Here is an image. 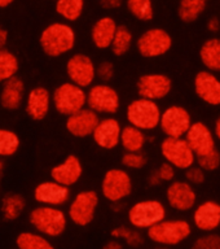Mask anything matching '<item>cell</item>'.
Returning <instances> with one entry per match:
<instances>
[{"instance_id":"obj_1","label":"cell","mask_w":220,"mask_h":249,"mask_svg":"<svg viewBox=\"0 0 220 249\" xmlns=\"http://www.w3.org/2000/svg\"><path fill=\"white\" fill-rule=\"evenodd\" d=\"M77 34L69 23L52 22L43 29L39 36V44L43 53L48 57H61L70 53L75 47Z\"/></svg>"},{"instance_id":"obj_2","label":"cell","mask_w":220,"mask_h":249,"mask_svg":"<svg viewBox=\"0 0 220 249\" xmlns=\"http://www.w3.org/2000/svg\"><path fill=\"white\" fill-rule=\"evenodd\" d=\"M29 222L36 232L48 239H54L64 235L69 218L61 208L39 205L30 212Z\"/></svg>"},{"instance_id":"obj_3","label":"cell","mask_w":220,"mask_h":249,"mask_svg":"<svg viewBox=\"0 0 220 249\" xmlns=\"http://www.w3.org/2000/svg\"><path fill=\"white\" fill-rule=\"evenodd\" d=\"M192 235V226L182 218L163 219L147 230L148 239L157 245L175 247L182 244Z\"/></svg>"},{"instance_id":"obj_4","label":"cell","mask_w":220,"mask_h":249,"mask_svg":"<svg viewBox=\"0 0 220 249\" xmlns=\"http://www.w3.org/2000/svg\"><path fill=\"white\" fill-rule=\"evenodd\" d=\"M161 108L157 101L137 97L132 100L126 108L128 124L140 128L145 132L158 128L161 120Z\"/></svg>"},{"instance_id":"obj_5","label":"cell","mask_w":220,"mask_h":249,"mask_svg":"<svg viewBox=\"0 0 220 249\" xmlns=\"http://www.w3.org/2000/svg\"><path fill=\"white\" fill-rule=\"evenodd\" d=\"M167 217L165 204L155 198L135 202L127 212L128 223L137 230H148Z\"/></svg>"},{"instance_id":"obj_6","label":"cell","mask_w":220,"mask_h":249,"mask_svg":"<svg viewBox=\"0 0 220 249\" xmlns=\"http://www.w3.org/2000/svg\"><path fill=\"white\" fill-rule=\"evenodd\" d=\"M100 196L95 190H85L78 192L69 204L68 218L78 227H87L96 217Z\"/></svg>"},{"instance_id":"obj_7","label":"cell","mask_w":220,"mask_h":249,"mask_svg":"<svg viewBox=\"0 0 220 249\" xmlns=\"http://www.w3.org/2000/svg\"><path fill=\"white\" fill-rule=\"evenodd\" d=\"M100 190L101 195L109 202H122L132 194L134 190L131 175L126 169L112 167L102 177Z\"/></svg>"},{"instance_id":"obj_8","label":"cell","mask_w":220,"mask_h":249,"mask_svg":"<svg viewBox=\"0 0 220 249\" xmlns=\"http://www.w3.org/2000/svg\"><path fill=\"white\" fill-rule=\"evenodd\" d=\"M85 89L71 82H64L58 85L52 93V103L56 112L65 117L71 116L85 108Z\"/></svg>"},{"instance_id":"obj_9","label":"cell","mask_w":220,"mask_h":249,"mask_svg":"<svg viewBox=\"0 0 220 249\" xmlns=\"http://www.w3.org/2000/svg\"><path fill=\"white\" fill-rule=\"evenodd\" d=\"M85 107L97 114L113 116L118 113L120 108V96L114 87L108 83H93L88 87Z\"/></svg>"},{"instance_id":"obj_10","label":"cell","mask_w":220,"mask_h":249,"mask_svg":"<svg viewBox=\"0 0 220 249\" xmlns=\"http://www.w3.org/2000/svg\"><path fill=\"white\" fill-rule=\"evenodd\" d=\"M172 36L162 27H151L136 40V50L145 58H158L172 48Z\"/></svg>"},{"instance_id":"obj_11","label":"cell","mask_w":220,"mask_h":249,"mask_svg":"<svg viewBox=\"0 0 220 249\" xmlns=\"http://www.w3.org/2000/svg\"><path fill=\"white\" fill-rule=\"evenodd\" d=\"M159 151L163 160L172 165L176 170H186L196 163V155L184 138L166 136L159 144Z\"/></svg>"},{"instance_id":"obj_12","label":"cell","mask_w":220,"mask_h":249,"mask_svg":"<svg viewBox=\"0 0 220 249\" xmlns=\"http://www.w3.org/2000/svg\"><path fill=\"white\" fill-rule=\"evenodd\" d=\"M193 120L189 110L183 105H170L161 113L159 126L161 131L169 138H184Z\"/></svg>"},{"instance_id":"obj_13","label":"cell","mask_w":220,"mask_h":249,"mask_svg":"<svg viewBox=\"0 0 220 249\" xmlns=\"http://www.w3.org/2000/svg\"><path fill=\"white\" fill-rule=\"evenodd\" d=\"M136 91L139 97L159 101L166 99L172 91V81L163 73H147L136 81Z\"/></svg>"},{"instance_id":"obj_14","label":"cell","mask_w":220,"mask_h":249,"mask_svg":"<svg viewBox=\"0 0 220 249\" xmlns=\"http://www.w3.org/2000/svg\"><path fill=\"white\" fill-rule=\"evenodd\" d=\"M66 74L69 82L85 89L95 83L96 65L87 54L74 53L66 61Z\"/></svg>"},{"instance_id":"obj_15","label":"cell","mask_w":220,"mask_h":249,"mask_svg":"<svg viewBox=\"0 0 220 249\" xmlns=\"http://www.w3.org/2000/svg\"><path fill=\"white\" fill-rule=\"evenodd\" d=\"M197 192L186 180H172L166 188V200L171 209L186 213L197 205Z\"/></svg>"},{"instance_id":"obj_16","label":"cell","mask_w":220,"mask_h":249,"mask_svg":"<svg viewBox=\"0 0 220 249\" xmlns=\"http://www.w3.org/2000/svg\"><path fill=\"white\" fill-rule=\"evenodd\" d=\"M184 139L196 157L209 155L210 152L217 149V139L213 130L209 127V124L202 121L192 122L189 130L184 135Z\"/></svg>"},{"instance_id":"obj_17","label":"cell","mask_w":220,"mask_h":249,"mask_svg":"<svg viewBox=\"0 0 220 249\" xmlns=\"http://www.w3.org/2000/svg\"><path fill=\"white\" fill-rule=\"evenodd\" d=\"M33 196L39 205L61 208L69 202L71 197V191H70V187L62 186L54 180H46V182L39 183L38 186L35 187Z\"/></svg>"},{"instance_id":"obj_18","label":"cell","mask_w":220,"mask_h":249,"mask_svg":"<svg viewBox=\"0 0 220 249\" xmlns=\"http://www.w3.org/2000/svg\"><path fill=\"white\" fill-rule=\"evenodd\" d=\"M194 93L210 107H220V78L209 70H200L193 79Z\"/></svg>"},{"instance_id":"obj_19","label":"cell","mask_w":220,"mask_h":249,"mask_svg":"<svg viewBox=\"0 0 220 249\" xmlns=\"http://www.w3.org/2000/svg\"><path fill=\"white\" fill-rule=\"evenodd\" d=\"M120 130L122 124L119 121L114 117H105L99 121L91 136L97 147L102 148L105 151H113L119 145Z\"/></svg>"},{"instance_id":"obj_20","label":"cell","mask_w":220,"mask_h":249,"mask_svg":"<svg viewBox=\"0 0 220 249\" xmlns=\"http://www.w3.org/2000/svg\"><path fill=\"white\" fill-rule=\"evenodd\" d=\"M52 105V93L43 86H36L25 97V110L33 121L46 120Z\"/></svg>"},{"instance_id":"obj_21","label":"cell","mask_w":220,"mask_h":249,"mask_svg":"<svg viewBox=\"0 0 220 249\" xmlns=\"http://www.w3.org/2000/svg\"><path fill=\"white\" fill-rule=\"evenodd\" d=\"M194 227L202 232H214L220 227V204L214 200L198 204L193 208Z\"/></svg>"},{"instance_id":"obj_22","label":"cell","mask_w":220,"mask_h":249,"mask_svg":"<svg viewBox=\"0 0 220 249\" xmlns=\"http://www.w3.org/2000/svg\"><path fill=\"white\" fill-rule=\"evenodd\" d=\"M99 121H100L99 114L85 107L79 112L66 117L65 127L70 135H73L74 138L85 139L92 135Z\"/></svg>"},{"instance_id":"obj_23","label":"cell","mask_w":220,"mask_h":249,"mask_svg":"<svg viewBox=\"0 0 220 249\" xmlns=\"http://www.w3.org/2000/svg\"><path fill=\"white\" fill-rule=\"evenodd\" d=\"M51 179L62 186L73 187L81 180L83 175V165L79 157L69 155L61 163L54 165L51 169Z\"/></svg>"},{"instance_id":"obj_24","label":"cell","mask_w":220,"mask_h":249,"mask_svg":"<svg viewBox=\"0 0 220 249\" xmlns=\"http://www.w3.org/2000/svg\"><path fill=\"white\" fill-rule=\"evenodd\" d=\"M25 100V83L19 77L15 75L3 83L0 89V105L5 110L15 112L21 108Z\"/></svg>"},{"instance_id":"obj_25","label":"cell","mask_w":220,"mask_h":249,"mask_svg":"<svg viewBox=\"0 0 220 249\" xmlns=\"http://www.w3.org/2000/svg\"><path fill=\"white\" fill-rule=\"evenodd\" d=\"M118 23L110 16H104L97 19L91 29V40L97 50H109L116 35Z\"/></svg>"},{"instance_id":"obj_26","label":"cell","mask_w":220,"mask_h":249,"mask_svg":"<svg viewBox=\"0 0 220 249\" xmlns=\"http://www.w3.org/2000/svg\"><path fill=\"white\" fill-rule=\"evenodd\" d=\"M198 56L206 70L220 73V38L213 36L206 39L200 47Z\"/></svg>"},{"instance_id":"obj_27","label":"cell","mask_w":220,"mask_h":249,"mask_svg":"<svg viewBox=\"0 0 220 249\" xmlns=\"http://www.w3.org/2000/svg\"><path fill=\"white\" fill-rule=\"evenodd\" d=\"M147 140V134L143 130H140L132 124L122 126L119 145H122L124 152H143Z\"/></svg>"},{"instance_id":"obj_28","label":"cell","mask_w":220,"mask_h":249,"mask_svg":"<svg viewBox=\"0 0 220 249\" xmlns=\"http://www.w3.org/2000/svg\"><path fill=\"white\" fill-rule=\"evenodd\" d=\"M209 5V0H179L178 16L184 23L197 21Z\"/></svg>"},{"instance_id":"obj_29","label":"cell","mask_w":220,"mask_h":249,"mask_svg":"<svg viewBox=\"0 0 220 249\" xmlns=\"http://www.w3.org/2000/svg\"><path fill=\"white\" fill-rule=\"evenodd\" d=\"M26 208V201L22 195L8 194L1 200V215L5 221H17L22 215L23 210Z\"/></svg>"},{"instance_id":"obj_30","label":"cell","mask_w":220,"mask_h":249,"mask_svg":"<svg viewBox=\"0 0 220 249\" xmlns=\"http://www.w3.org/2000/svg\"><path fill=\"white\" fill-rule=\"evenodd\" d=\"M17 249H56L51 240L36 231H23L16 237Z\"/></svg>"},{"instance_id":"obj_31","label":"cell","mask_w":220,"mask_h":249,"mask_svg":"<svg viewBox=\"0 0 220 249\" xmlns=\"http://www.w3.org/2000/svg\"><path fill=\"white\" fill-rule=\"evenodd\" d=\"M85 0H56L54 9L65 22H75L85 11Z\"/></svg>"},{"instance_id":"obj_32","label":"cell","mask_w":220,"mask_h":249,"mask_svg":"<svg viewBox=\"0 0 220 249\" xmlns=\"http://www.w3.org/2000/svg\"><path fill=\"white\" fill-rule=\"evenodd\" d=\"M132 44H134L132 31L124 25H118L116 35L113 38L112 46H110L113 54H116L117 57H122L126 53H128V51L131 50Z\"/></svg>"},{"instance_id":"obj_33","label":"cell","mask_w":220,"mask_h":249,"mask_svg":"<svg viewBox=\"0 0 220 249\" xmlns=\"http://www.w3.org/2000/svg\"><path fill=\"white\" fill-rule=\"evenodd\" d=\"M19 69V61L13 52L7 48L0 50V85L17 75Z\"/></svg>"},{"instance_id":"obj_34","label":"cell","mask_w":220,"mask_h":249,"mask_svg":"<svg viewBox=\"0 0 220 249\" xmlns=\"http://www.w3.org/2000/svg\"><path fill=\"white\" fill-rule=\"evenodd\" d=\"M126 7L132 17L141 22H149L154 18L153 0H126Z\"/></svg>"},{"instance_id":"obj_35","label":"cell","mask_w":220,"mask_h":249,"mask_svg":"<svg viewBox=\"0 0 220 249\" xmlns=\"http://www.w3.org/2000/svg\"><path fill=\"white\" fill-rule=\"evenodd\" d=\"M110 235H112V239L124 241L128 247H132V248H137L144 243V236L143 233L140 232V230L128 227V226H118L112 230Z\"/></svg>"},{"instance_id":"obj_36","label":"cell","mask_w":220,"mask_h":249,"mask_svg":"<svg viewBox=\"0 0 220 249\" xmlns=\"http://www.w3.org/2000/svg\"><path fill=\"white\" fill-rule=\"evenodd\" d=\"M21 140L15 131L9 128H0V157H12L19 149Z\"/></svg>"},{"instance_id":"obj_37","label":"cell","mask_w":220,"mask_h":249,"mask_svg":"<svg viewBox=\"0 0 220 249\" xmlns=\"http://www.w3.org/2000/svg\"><path fill=\"white\" fill-rule=\"evenodd\" d=\"M120 163L126 170H141L147 166L148 157L143 152H124Z\"/></svg>"},{"instance_id":"obj_38","label":"cell","mask_w":220,"mask_h":249,"mask_svg":"<svg viewBox=\"0 0 220 249\" xmlns=\"http://www.w3.org/2000/svg\"><path fill=\"white\" fill-rule=\"evenodd\" d=\"M196 165L201 167L205 173L217 171L220 167V152L218 151V148L210 152L209 155L196 157Z\"/></svg>"},{"instance_id":"obj_39","label":"cell","mask_w":220,"mask_h":249,"mask_svg":"<svg viewBox=\"0 0 220 249\" xmlns=\"http://www.w3.org/2000/svg\"><path fill=\"white\" fill-rule=\"evenodd\" d=\"M190 249H220V235L214 232H206L197 237Z\"/></svg>"},{"instance_id":"obj_40","label":"cell","mask_w":220,"mask_h":249,"mask_svg":"<svg viewBox=\"0 0 220 249\" xmlns=\"http://www.w3.org/2000/svg\"><path fill=\"white\" fill-rule=\"evenodd\" d=\"M186 171V180L192 186H201L206 180V173L201 167L194 163L193 166L188 167Z\"/></svg>"},{"instance_id":"obj_41","label":"cell","mask_w":220,"mask_h":249,"mask_svg":"<svg viewBox=\"0 0 220 249\" xmlns=\"http://www.w3.org/2000/svg\"><path fill=\"white\" fill-rule=\"evenodd\" d=\"M114 73H116V69L112 61H102L96 66V78H99L102 83H108L112 81Z\"/></svg>"},{"instance_id":"obj_42","label":"cell","mask_w":220,"mask_h":249,"mask_svg":"<svg viewBox=\"0 0 220 249\" xmlns=\"http://www.w3.org/2000/svg\"><path fill=\"white\" fill-rule=\"evenodd\" d=\"M157 173H158L159 178L162 180V183H171L172 180H175V177H176V169H175L172 165H170L169 162L161 163L157 169Z\"/></svg>"},{"instance_id":"obj_43","label":"cell","mask_w":220,"mask_h":249,"mask_svg":"<svg viewBox=\"0 0 220 249\" xmlns=\"http://www.w3.org/2000/svg\"><path fill=\"white\" fill-rule=\"evenodd\" d=\"M101 8H104L106 11H113V9H118L122 7L123 0H99Z\"/></svg>"},{"instance_id":"obj_44","label":"cell","mask_w":220,"mask_h":249,"mask_svg":"<svg viewBox=\"0 0 220 249\" xmlns=\"http://www.w3.org/2000/svg\"><path fill=\"white\" fill-rule=\"evenodd\" d=\"M206 27H207V30L210 33H213V34H217L220 31V19L219 17L217 16H213V17H210L207 19V22H206Z\"/></svg>"},{"instance_id":"obj_45","label":"cell","mask_w":220,"mask_h":249,"mask_svg":"<svg viewBox=\"0 0 220 249\" xmlns=\"http://www.w3.org/2000/svg\"><path fill=\"white\" fill-rule=\"evenodd\" d=\"M148 184L152 187H158L162 184V180L159 178L157 170H153L151 174H149V177H148Z\"/></svg>"},{"instance_id":"obj_46","label":"cell","mask_w":220,"mask_h":249,"mask_svg":"<svg viewBox=\"0 0 220 249\" xmlns=\"http://www.w3.org/2000/svg\"><path fill=\"white\" fill-rule=\"evenodd\" d=\"M102 249H123V244L117 239H112L102 247Z\"/></svg>"},{"instance_id":"obj_47","label":"cell","mask_w":220,"mask_h":249,"mask_svg":"<svg viewBox=\"0 0 220 249\" xmlns=\"http://www.w3.org/2000/svg\"><path fill=\"white\" fill-rule=\"evenodd\" d=\"M8 43V31L0 25V50L5 48Z\"/></svg>"},{"instance_id":"obj_48","label":"cell","mask_w":220,"mask_h":249,"mask_svg":"<svg viewBox=\"0 0 220 249\" xmlns=\"http://www.w3.org/2000/svg\"><path fill=\"white\" fill-rule=\"evenodd\" d=\"M214 135H215V139L220 142V114L217 117V120L214 122Z\"/></svg>"},{"instance_id":"obj_49","label":"cell","mask_w":220,"mask_h":249,"mask_svg":"<svg viewBox=\"0 0 220 249\" xmlns=\"http://www.w3.org/2000/svg\"><path fill=\"white\" fill-rule=\"evenodd\" d=\"M13 3H15V0H0V8L4 9V8L11 7Z\"/></svg>"},{"instance_id":"obj_50","label":"cell","mask_w":220,"mask_h":249,"mask_svg":"<svg viewBox=\"0 0 220 249\" xmlns=\"http://www.w3.org/2000/svg\"><path fill=\"white\" fill-rule=\"evenodd\" d=\"M3 171H4V161L3 159L0 157V177L3 175Z\"/></svg>"},{"instance_id":"obj_51","label":"cell","mask_w":220,"mask_h":249,"mask_svg":"<svg viewBox=\"0 0 220 249\" xmlns=\"http://www.w3.org/2000/svg\"><path fill=\"white\" fill-rule=\"evenodd\" d=\"M155 249H170V247H165V245H158Z\"/></svg>"},{"instance_id":"obj_52","label":"cell","mask_w":220,"mask_h":249,"mask_svg":"<svg viewBox=\"0 0 220 249\" xmlns=\"http://www.w3.org/2000/svg\"><path fill=\"white\" fill-rule=\"evenodd\" d=\"M54 1H56V0H54Z\"/></svg>"}]
</instances>
